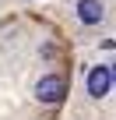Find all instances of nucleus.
Masks as SVG:
<instances>
[{
	"label": "nucleus",
	"instance_id": "obj_1",
	"mask_svg": "<svg viewBox=\"0 0 116 120\" xmlns=\"http://www.w3.org/2000/svg\"><path fill=\"white\" fill-rule=\"evenodd\" d=\"M63 92H67V81H63L60 74H46V78H39V85H35V99H39V102H46V106L60 102V99H63Z\"/></svg>",
	"mask_w": 116,
	"mask_h": 120
},
{
	"label": "nucleus",
	"instance_id": "obj_2",
	"mask_svg": "<svg viewBox=\"0 0 116 120\" xmlns=\"http://www.w3.org/2000/svg\"><path fill=\"white\" fill-rule=\"evenodd\" d=\"M109 88H112L109 67H91V71H88V95H91V99H105Z\"/></svg>",
	"mask_w": 116,
	"mask_h": 120
},
{
	"label": "nucleus",
	"instance_id": "obj_3",
	"mask_svg": "<svg viewBox=\"0 0 116 120\" xmlns=\"http://www.w3.org/2000/svg\"><path fill=\"white\" fill-rule=\"evenodd\" d=\"M77 18L84 25H98L102 21V4H98V0H81V4H77Z\"/></svg>",
	"mask_w": 116,
	"mask_h": 120
},
{
	"label": "nucleus",
	"instance_id": "obj_4",
	"mask_svg": "<svg viewBox=\"0 0 116 120\" xmlns=\"http://www.w3.org/2000/svg\"><path fill=\"white\" fill-rule=\"evenodd\" d=\"M109 74H112V85H116V64H112V67H109Z\"/></svg>",
	"mask_w": 116,
	"mask_h": 120
}]
</instances>
